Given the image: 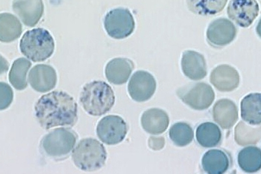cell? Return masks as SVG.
I'll list each match as a JSON object with an SVG mask.
<instances>
[{
    "mask_svg": "<svg viewBox=\"0 0 261 174\" xmlns=\"http://www.w3.org/2000/svg\"><path fill=\"white\" fill-rule=\"evenodd\" d=\"M35 115L44 129L58 126L73 127L78 120L77 103L67 93L50 92L37 102Z\"/></svg>",
    "mask_w": 261,
    "mask_h": 174,
    "instance_id": "obj_1",
    "label": "cell"
},
{
    "mask_svg": "<svg viewBox=\"0 0 261 174\" xmlns=\"http://www.w3.org/2000/svg\"><path fill=\"white\" fill-rule=\"evenodd\" d=\"M82 106L90 115L101 116L113 108L115 96L112 88L103 81L86 83L81 93Z\"/></svg>",
    "mask_w": 261,
    "mask_h": 174,
    "instance_id": "obj_2",
    "label": "cell"
},
{
    "mask_svg": "<svg viewBox=\"0 0 261 174\" xmlns=\"http://www.w3.org/2000/svg\"><path fill=\"white\" fill-rule=\"evenodd\" d=\"M55 43L48 30L36 28L25 32L21 39L20 49L34 62L45 61L53 54Z\"/></svg>",
    "mask_w": 261,
    "mask_h": 174,
    "instance_id": "obj_3",
    "label": "cell"
},
{
    "mask_svg": "<svg viewBox=\"0 0 261 174\" xmlns=\"http://www.w3.org/2000/svg\"><path fill=\"white\" fill-rule=\"evenodd\" d=\"M107 157L104 146L92 138L81 140L72 152L74 164L80 170L86 171L101 169L106 164Z\"/></svg>",
    "mask_w": 261,
    "mask_h": 174,
    "instance_id": "obj_4",
    "label": "cell"
},
{
    "mask_svg": "<svg viewBox=\"0 0 261 174\" xmlns=\"http://www.w3.org/2000/svg\"><path fill=\"white\" fill-rule=\"evenodd\" d=\"M77 134L73 130L58 128L46 134L40 143L41 152L55 161L68 157L77 140Z\"/></svg>",
    "mask_w": 261,
    "mask_h": 174,
    "instance_id": "obj_5",
    "label": "cell"
},
{
    "mask_svg": "<svg viewBox=\"0 0 261 174\" xmlns=\"http://www.w3.org/2000/svg\"><path fill=\"white\" fill-rule=\"evenodd\" d=\"M107 34L115 39L127 38L134 32L135 23L129 9L116 8L109 11L104 20Z\"/></svg>",
    "mask_w": 261,
    "mask_h": 174,
    "instance_id": "obj_6",
    "label": "cell"
},
{
    "mask_svg": "<svg viewBox=\"0 0 261 174\" xmlns=\"http://www.w3.org/2000/svg\"><path fill=\"white\" fill-rule=\"evenodd\" d=\"M184 103L196 110L208 109L215 99V94L211 85L206 83H192L178 93Z\"/></svg>",
    "mask_w": 261,
    "mask_h": 174,
    "instance_id": "obj_7",
    "label": "cell"
},
{
    "mask_svg": "<svg viewBox=\"0 0 261 174\" xmlns=\"http://www.w3.org/2000/svg\"><path fill=\"white\" fill-rule=\"evenodd\" d=\"M126 123L118 115H107L98 123L97 135L102 142L113 146L122 142L127 135Z\"/></svg>",
    "mask_w": 261,
    "mask_h": 174,
    "instance_id": "obj_8",
    "label": "cell"
},
{
    "mask_svg": "<svg viewBox=\"0 0 261 174\" xmlns=\"http://www.w3.org/2000/svg\"><path fill=\"white\" fill-rule=\"evenodd\" d=\"M157 83L150 73L145 71L135 72L128 84V93L135 101L145 102L155 94Z\"/></svg>",
    "mask_w": 261,
    "mask_h": 174,
    "instance_id": "obj_9",
    "label": "cell"
},
{
    "mask_svg": "<svg viewBox=\"0 0 261 174\" xmlns=\"http://www.w3.org/2000/svg\"><path fill=\"white\" fill-rule=\"evenodd\" d=\"M259 6L256 0H231L228 4V17L242 27H248L257 17Z\"/></svg>",
    "mask_w": 261,
    "mask_h": 174,
    "instance_id": "obj_10",
    "label": "cell"
},
{
    "mask_svg": "<svg viewBox=\"0 0 261 174\" xmlns=\"http://www.w3.org/2000/svg\"><path fill=\"white\" fill-rule=\"evenodd\" d=\"M237 34L235 25L227 18L214 20L206 32L207 41L214 47H223L234 41Z\"/></svg>",
    "mask_w": 261,
    "mask_h": 174,
    "instance_id": "obj_11",
    "label": "cell"
},
{
    "mask_svg": "<svg viewBox=\"0 0 261 174\" xmlns=\"http://www.w3.org/2000/svg\"><path fill=\"white\" fill-rule=\"evenodd\" d=\"M29 82L35 91L46 93L54 89L57 83V74L52 66L39 64L30 71Z\"/></svg>",
    "mask_w": 261,
    "mask_h": 174,
    "instance_id": "obj_12",
    "label": "cell"
},
{
    "mask_svg": "<svg viewBox=\"0 0 261 174\" xmlns=\"http://www.w3.org/2000/svg\"><path fill=\"white\" fill-rule=\"evenodd\" d=\"M13 9L25 25L34 27L44 13L43 0H14Z\"/></svg>",
    "mask_w": 261,
    "mask_h": 174,
    "instance_id": "obj_13",
    "label": "cell"
},
{
    "mask_svg": "<svg viewBox=\"0 0 261 174\" xmlns=\"http://www.w3.org/2000/svg\"><path fill=\"white\" fill-rule=\"evenodd\" d=\"M211 82L219 91L231 92L239 85V73L234 67L221 65L212 71Z\"/></svg>",
    "mask_w": 261,
    "mask_h": 174,
    "instance_id": "obj_14",
    "label": "cell"
},
{
    "mask_svg": "<svg viewBox=\"0 0 261 174\" xmlns=\"http://www.w3.org/2000/svg\"><path fill=\"white\" fill-rule=\"evenodd\" d=\"M181 65L184 75L191 80H202L207 75L204 55L195 51H185L181 57Z\"/></svg>",
    "mask_w": 261,
    "mask_h": 174,
    "instance_id": "obj_15",
    "label": "cell"
},
{
    "mask_svg": "<svg viewBox=\"0 0 261 174\" xmlns=\"http://www.w3.org/2000/svg\"><path fill=\"white\" fill-rule=\"evenodd\" d=\"M134 68V62L128 58H114L107 65L106 78L109 82L114 85L124 84Z\"/></svg>",
    "mask_w": 261,
    "mask_h": 174,
    "instance_id": "obj_16",
    "label": "cell"
},
{
    "mask_svg": "<svg viewBox=\"0 0 261 174\" xmlns=\"http://www.w3.org/2000/svg\"><path fill=\"white\" fill-rule=\"evenodd\" d=\"M212 113L214 121L223 129L232 128L239 119L237 106L229 99L219 100L214 104Z\"/></svg>",
    "mask_w": 261,
    "mask_h": 174,
    "instance_id": "obj_17",
    "label": "cell"
},
{
    "mask_svg": "<svg viewBox=\"0 0 261 174\" xmlns=\"http://www.w3.org/2000/svg\"><path fill=\"white\" fill-rule=\"evenodd\" d=\"M141 125L144 131L152 135L163 133L169 125V117L166 112L160 108L145 111L141 117Z\"/></svg>",
    "mask_w": 261,
    "mask_h": 174,
    "instance_id": "obj_18",
    "label": "cell"
},
{
    "mask_svg": "<svg viewBox=\"0 0 261 174\" xmlns=\"http://www.w3.org/2000/svg\"><path fill=\"white\" fill-rule=\"evenodd\" d=\"M230 165V158L227 152L221 150H211L203 155L202 167L209 174H223Z\"/></svg>",
    "mask_w": 261,
    "mask_h": 174,
    "instance_id": "obj_19",
    "label": "cell"
},
{
    "mask_svg": "<svg viewBox=\"0 0 261 174\" xmlns=\"http://www.w3.org/2000/svg\"><path fill=\"white\" fill-rule=\"evenodd\" d=\"M241 117L249 124H261V94H250L242 100Z\"/></svg>",
    "mask_w": 261,
    "mask_h": 174,
    "instance_id": "obj_20",
    "label": "cell"
},
{
    "mask_svg": "<svg viewBox=\"0 0 261 174\" xmlns=\"http://www.w3.org/2000/svg\"><path fill=\"white\" fill-rule=\"evenodd\" d=\"M22 32V24L12 14L5 13L0 15V41L11 43L20 38Z\"/></svg>",
    "mask_w": 261,
    "mask_h": 174,
    "instance_id": "obj_21",
    "label": "cell"
},
{
    "mask_svg": "<svg viewBox=\"0 0 261 174\" xmlns=\"http://www.w3.org/2000/svg\"><path fill=\"white\" fill-rule=\"evenodd\" d=\"M222 134L220 127L212 122H205L198 126L196 138L202 147L210 148L220 144Z\"/></svg>",
    "mask_w": 261,
    "mask_h": 174,
    "instance_id": "obj_22",
    "label": "cell"
},
{
    "mask_svg": "<svg viewBox=\"0 0 261 174\" xmlns=\"http://www.w3.org/2000/svg\"><path fill=\"white\" fill-rule=\"evenodd\" d=\"M238 163L245 172H257L261 169V150L256 146H248L240 151Z\"/></svg>",
    "mask_w": 261,
    "mask_h": 174,
    "instance_id": "obj_23",
    "label": "cell"
},
{
    "mask_svg": "<svg viewBox=\"0 0 261 174\" xmlns=\"http://www.w3.org/2000/svg\"><path fill=\"white\" fill-rule=\"evenodd\" d=\"M32 63L24 57L18 58L13 62L9 75V82L18 91L24 90L28 86L27 75Z\"/></svg>",
    "mask_w": 261,
    "mask_h": 174,
    "instance_id": "obj_24",
    "label": "cell"
},
{
    "mask_svg": "<svg viewBox=\"0 0 261 174\" xmlns=\"http://www.w3.org/2000/svg\"><path fill=\"white\" fill-rule=\"evenodd\" d=\"M228 0H186L192 13L202 16L216 15L225 8Z\"/></svg>",
    "mask_w": 261,
    "mask_h": 174,
    "instance_id": "obj_25",
    "label": "cell"
},
{
    "mask_svg": "<svg viewBox=\"0 0 261 174\" xmlns=\"http://www.w3.org/2000/svg\"><path fill=\"white\" fill-rule=\"evenodd\" d=\"M169 137L174 144L184 147L192 143L194 138V132L192 127L186 123H176L170 129Z\"/></svg>",
    "mask_w": 261,
    "mask_h": 174,
    "instance_id": "obj_26",
    "label": "cell"
},
{
    "mask_svg": "<svg viewBox=\"0 0 261 174\" xmlns=\"http://www.w3.org/2000/svg\"><path fill=\"white\" fill-rule=\"evenodd\" d=\"M13 99L12 89L8 83L1 82V110L8 108Z\"/></svg>",
    "mask_w": 261,
    "mask_h": 174,
    "instance_id": "obj_27",
    "label": "cell"
},
{
    "mask_svg": "<svg viewBox=\"0 0 261 174\" xmlns=\"http://www.w3.org/2000/svg\"><path fill=\"white\" fill-rule=\"evenodd\" d=\"M256 32H257L258 36L261 38V19L258 22L257 27H256Z\"/></svg>",
    "mask_w": 261,
    "mask_h": 174,
    "instance_id": "obj_28",
    "label": "cell"
}]
</instances>
